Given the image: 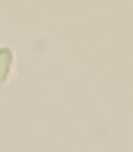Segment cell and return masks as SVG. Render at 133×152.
<instances>
[{
    "label": "cell",
    "instance_id": "6da1fadb",
    "mask_svg": "<svg viewBox=\"0 0 133 152\" xmlns=\"http://www.w3.org/2000/svg\"><path fill=\"white\" fill-rule=\"evenodd\" d=\"M0 54H3V79H7L10 66H13V54H10V48H0Z\"/></svg>",
    "mask_w": 133,
    "mask_h": 152
}]
</instances>
